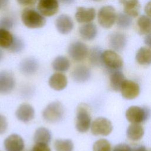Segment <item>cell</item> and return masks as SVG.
Returning a JSON list of instances; mask_svg holds the SVG:
<instances>
[{
  "instance_id": "cell-1",
  "label": "cell",
  "mask_w": 151,
  "mask_h": 151,
  "mask_svg": "<svg viewBox=\"0 0 151 151\" xmlns=\"http://www.w3.org/2000/svg\"><path fill=\"white\" fill-rule=\"evenodd\" d=\"M21 18L23 24L31 29L42 28L46 23V19L44 15L38 11L28 7L22 10Z\"/></svg>"
},
{
  "instance_id": "cell-2",
  "label": "cell",
  "mask_w": 151,
  "mask_h": 151,
  "mask_svg": "<svg viewBox=\"0 0 151 151\" xmlns=\"http://www.w3.org/2000/svg\"><path fill=\"white\" fill-rule=\"evenodd\" d=\"M91 117L88 106L84 103L79 104L77 108L76 129L80 133L87 132L91 127Z\"/></svg>"
},
{
  "instance_id": "cell-3",
  "label": "cell",
  "mask_w": 151,
  "mask_h": 151,
  "mask_svg": "<svg viewBox=\"0 0 151 151\" xmlns=\"http://www.w3.org/2000/svg\"><path fill=\"white\" fill-rule=\"evenodd\" d=\"M64 114V108L63 104L55 101L49 103L42 111L43 119L48 123H56L60 121Z\"/></svg>"
},
{
  "instance_id": "cell-4",
  "label": "cell",
  "mask_w": 151,
  "mask_h": 151,
  "mask_svg": "<svg viewBox=\"0 0 151 151\" xmlns=\"http://www.w3.org/2000/svg\"><path fill=\"white\" fill-rule=\"evenodd\" d=\"M151 116V110L147 107L132 106L125 113L126 119L131 123H140L146 121Z\"/></svg>"
},
{
  "instance_id": "cell-5",
  "label": "cell",
  "mask_w": 151,
  "mask_h": 151,
  "mask_svg": "<svg viewBox=\"0 0 151 151\" xmlns=\"http://www.w3.org/2000/svg\"><path fill=\"white\" fill-rule=\"evenodd\" d=\"M117 14L114 8L111 5L102 6L97 14V20L100 25L105 28H111L116 21Z\"/></svg>"
},
{
  "instance_id": "cell-6",
  "label": "cell",
  "mask_w": 151,
  "mask_h": 151,
  "mask_svg": "<svg viewBox=\"0 0 151 151\" xmlns=\"http://www.w3.org/2000/svg\"><path fill=\"white\" fill-rule=\"evenodd\" d=\"M102 65H104L110 71L120 70L123 65L122 58L113 50H105L102 53Z\"/></svg>"
},
{
  "instance_id": "cell-7",
  "label": "cell",
  "mask_w": 151,
  "mask_h": 151,
  "mask_svg": "<svg viewBox=\"0 0 151 151\" xmlns=\"http://www.w3.org/2000/svg\"><path fill=\"white\" fill-rule=\"evenodd\" d=\"M91 132L94 136H108L113 130L110 120L106 117H99L95 119L91 124Z\"/></svg>"
},
{
  "instance_id": "cell-8",
  "label": "cell",
  "mask_w": 151,
  "mask_h": 151,
  "mask_svg": "<svg viewBox=\"0 0 151 151\" xmlns=\"http://www.w3.org/2000/svg\"><path fill=\"white\" fill-rule=\"evenodd\" d=\"M67 52L73 60L80 62L86 59L89 52L86 44L80 41H75L68 45Z\"/></svg>"
},
{
  "instance_id": "cell-9",
  "label": "cell",
  "mask_w": 151,
  "mask_h": 151,
  "mask_svg": "<svg viewBox=\"0 0 151 151\" xmlns=\"http://www.w3.org/2000/svg\"><path fill=\"white\" fill-rule=\"evenodd\" d=\"M15 86V80L12 73L9 71L0 72V94L10 93Z\"/></svg>"
},
{
  "instance_id": "cell-10",
  "label": "cell",
  "mask_w": 151,
  "mask_h": 151,
  "mask_svg": "<svg viewBox=\"0 0 151 151\" xmlns=\"http://www.w3.org/2000/svg\"><path fill=\"white\" fill-rule=\"evenodd\" d=\"M120 91L123 98L127 100H132L139 96L140 87L136 82L126 79L121 86Z\"/></svg>"
},
{
  "instance_id": "cell-11",
  "label": "cell",
  "mask_w": 151,
  "mask_h": 151,
  "mask_svg": "<svg viewBox=\"0 0 151 151\" xmlns=\"http://www.w3.org/2000/svg\"><path fill=\"white\" fill-rule=\"evenodd\" d=\"M37 9L44 17L53 16L58 11V0H38Z\"/></svg>"
},
{
  "instance_id": "cell-12",
  "label": "cell",
  "mask_w": 151,
  "mask_h": 151,
  "mask_svg": "<svg viewBox=\"0 0 151 151\" xmlns=\"http://www.w3.org/2000/svg\"><path fill=\"white\" fill-rule=\"evenodd\" d=\"M55 25L59 33L65 35L71 32L74 28V22L69 15L63 14L57 17Z\"/></svg>"
},
{
  "instance_id": "cell-13",
  "label": "cell",
  "mask_w": 151,
  "mask_h": 151,
  "mask_svg": "<svg viewBox=\"0 0 151 151\" xmlns=\"http://www.w3.org/2000/svg\"><path fill=\"white\" fill-rule=\"evenodd\" d=\"M4 147L6 151H23L24 142L18 134H11L4 140Z\"/></svg>"
},
{
  "instance_id": "cell-14",
  "label": "cell",
  "mask_w": 151,
  "mask_h": 151,
  "mask_svg": "<svg viewBox=\"0 0 151 151\" xmlns=\"http://www.w3.org/2000/svg\"><path fill=\"white\" fill-rule=\"evenodd\" d=\"M96 17V10L94 8L79 6L75 13V18L78 23L86 24L93 21Z\"/></svg>"
},
{
  "instance_id": "cell-15",
  "label": "cell",
  "mask_w": 151,
  "mask_h": 151,
  "mask_svg": "<svg viewBox=\"0 0 151 151\" xmlns=\"http://www.w3.org/2000/svg\"><path fill=\"white\" fill-rule=\"evenodd\" d=\"M38 68V61L34 57H27L23 59L19 65L20 72L25 76H30L35 74Z\"/></svg>"
},
{
  "instance_id": "cell-16",
  "label": "cell",
  "mask_w": 151,
  "mask_h": 151,
  "mask_svg": "<svg viewBox=\"0 0 151 151\" xmlns=\"http://www.w3.org/2000/svg\"><path fill=\"white\" fill-rule=\"evenodd\" d=\"M35 115V111L32 106L27 103L21 104L15 111V116L19 121L27 123L31 121Z\"/></svg>"
},
{
  "instance_id": "cell-17",
  "label": "cell",
  "mask_w": 151,
  "mask_h": 151,
  "mask_svg": "<svg viewBox=\"0 0 151 151\" xmlns=\"http://www.w3.org/2000/svg\"><path fill=\"white\" fill-rule=\"evenodd\" d=\"M109 43L110 47L115 51L120 52L126 45V36L122 32H113L109 36Z\"/></svg>"
},
{
  "instance_id": "cell-18",
  "label": "cell",
  "mask_w": 151,
  "mask_h": 151,
  "mask_svg": "<svg viewBox=\"0 0 151 151\" xmlns=\"http://www.w3.org/2000/svg\"><path fill=\"white\" fill-rule=\"evenodd\" d=\"M71 76L74 81L83 83L90 79L91 77V71L90 68L86 65H78L73 69Z\"/></svg>"
},
{
  "instance_id": "cell-19",
  "label": "cell",
  "mask_w": 151,
  "mask_h": 151,
  "mask_svg": "<svg viewBox=\"0 0 151 151\" xmlns=\"http://www.w3.org/2000/svg\"><path fill=\"white\" fill-rule=\"evenodd\" d=\"M67 78L65 75L60 72L52 74L48 79L50 87L56 91L64 90L67 87Z\"/></svg>"
},
{
  "instance_id": "cell-20",
  "label": "cell",
  "mask_w": 151,
  "mask_h": 151,
  "mask_svg": "<svg viewBox=\"0 0 151 151\" xmlns=\"http://www.w3.org/2000/svg\"><path fill=\"white\" fill-rule=\"evenodd\" d=\"M123 6L124 12L131 17H136L140 11V4L139 0H119Z\"/></svg>"
},
{
  "instance_id": "cell-21",
  "label": "cell",
  "mask_w": 151,
  "mask_h": 151,
  "mask_svg": "<svg viewBox=\"0 0 151 151\" xmlns=\"http://www.w3.org/2000/svg\"><path fill=\"white\" fill-rule=\"evenodd\" d=\"M80 37L86 41L93 40L97 34L96 25L92 23H86L82 25L78 29Z\"/></svg>"
},
{
  "instance_id": "cell-22",
  "label": "cell",
  "mask_w": 151,
  "mask_h": 151,
  "mask_svg": "<svg viewBox=\"0 0 151 151\" xmlns=\"http://www.w3.org/2000/svg\"><path fill=\"white\" fill-rule=\"evenodd\" d=\"M145 133L143 127L140 123H131L126 130V136L132 141H138L141 139Z\"/></svg>"
},
{
  "instance_id": "cell-23",
  "label": "cell",
  "mask_w": 151,
  "mask_h": 151,
  "mask_svg": "<svg viewBox=\"0 0 151 151\" xmlns=\"http://www.w3.org/2000/svg\"><path fill=\"white\" fill-rule=\"evenodd\" d=\"M109 79L110 87L115 91H120L123 81L126 80L123 73L120 70L110 71Z\"/></svg>"
},
{
  "instance_id": "cell-24",
  "label": "cell",
  "mask_w": 151,
  "mask_h": 151,
  "mask_svg": "<svg viewBox=\"0 0 151 151\" xmlns=\"http://www.w3.org/2000/svg\"><path fill=\"white\" fill-rule=\"evenodd\" d=\"M136 60L141 65L147 66L151 64V48L142 47L137 51Z\"/></svg>"
},
{
  "instance_id": "cell-25",
  "label": "cell",
  "mask_w": 151,
  "mask_h": 151,
  "mask_svg": "<svg viewBox=\"0 0 151 151\" xmlns=\"http://www.w3.org/2000/svg\"><path fill=\"white\" fill-rule=\"evenodd\" d=\"M51 133L50 130L44 127L38 128L34 134V141L35 143H42L48 144L51 140Z\"/></svg>"
},
{
  "instance_id": "cell-26",
  "label": "cell",
  "mask_w": 151,
  "mask_h": 151,
  "mask_svg": "<svg viewBox=\"0 0 151 151\" xmlns=\"http://www.w3.org/2000/svg\"><path fill=\"white\" fill-rule=\"evenodd\" d=\"M51 65L54 70L61 73L67 71L69 69L70 67V63L66 57L58 55L54 59Z\"/></svg>"
},
{
  "instance_id": "cell-27",
  "label": "cell",
  "mask_w": 151,
  "mask_h": 151,
  "mask_svg": "<svg viewBox=\"0 0 151 151\" xmlns=\"http://www.w3.org/2000/svg\"><path fill=\"white\" fill-rule=\"evenodd\" d=\"M139 32L141 34L151 33V18L147 15L140 16L137 21Z\"/></svg>"
},
{
  "instance_id": "cell-28",
  "label": "cell",
  "mask_w": 151,
  "mask_h": 151,
  "mask_svg": "<svg viewBox=\"0 0 151 151\" xmlns=\"http://www.w3.org/2000/svg\"><path fill=\"white\" fill-rule=\"evenodd\" d=\"M102 49L99 47H93L88 52L89 60L91 65L100 66L102 65Z\"/></svg>"
},
{
  "instance_id": "cell-29",
  "label": "cell",
  "mask_w": 151,
  "mask_h": 151,
  "mask_svg": "<svg viewBox=\"0 0 151 151\" xmlns=\"http://www.w3.org/2000/svg\"><path fill=\"white\" fill-rule=\"evenodd\" d=\"M14 37L9 30L0 28V47L8 49L13 41Z\"/></svg>"
},
{
  "instance_id": "cell-30",
  "label": "cell",
  "mask_w": 151,
  "mask_h": 151,
  "mask_svg": "<svg viewBox=\"0 0 151 151\" xmlns=\"http://www.w3.org/2000/svg\"><path fill=\"white\" fill-rule=\"evenodd\" d=\"M55 151H73L74 144L70 139H56L54 143Z\"/></svg>"
},
{
  "instance_id": "cell-31",
  "label": "cell",
  "mask_w": 151,
  "mask_h": 151,
  "mask_svg": "<svg viewBox=\"0 0 151 151\" xmlns=\"http://www.w3.org/2000/svg\"><path fill=\"white\" fill-rule=\"evenodd\" d=\"M117 26L122 29L129 28L132 24V17L125 13H119L116 18Z\"/></svg>"
},
{
  "instance_id": "cell-32",
  "label": "cell",
  "mask_w": 151,
  "mask_h": 151,
  "mask_svg": "<svg viewBox=\"0 0 151 151\" xmlns=\"http://www.w3.org/2000/svg\"><path fill=\"white\" fill-rule=\"evenodd\" d=\"M93 151H111V144L107 140L100 139L94 143Z\"/></svg>"
},
{
  "instance_id": "cell-33",
  "label": "cell",
  "mask_w": 151,
  "mask_h": 151,
  "mask_svg": "<svg viewBox=\"0 0 151 151\" xmlns=\"http://www.w3.org/2000/svg\"><path fill=\"white\" fill-rule=\"evenodd\" d=\"M25 47L24 42L20 38L14 35L13 41L8 48V50L14 53H18L21 52Z\"/></svg>"
},
{
  "instance_id": "cell-34",
  "label": "cell",
  "mask_w": 151,
  "mask_h": 151,
  "mask_svg": "<svg viewBox=\"0 0 151 151\" xmlns=\"http://www.w3.org/2000/svg\"><path fill=\"white\" fill-rule=\"evenodd\" d=\"M14 24V19L10 17H4L0 19V28L9 30L13 28Z\"/></svg>"
},
{
  "instance_id": "cell-35",
  "label": "cell",
  "mask_w": 151,
  "mask_h": 151,
  "mask_svg": "<svg viewBox=\"0 0 151 151\" xmlns=\"http://www.w3.org/2000/svg\"><path fill=\"white\" fill-rule=\"evenodd\" d=\"M32 151H51L48 144L37 143L34 145Z\"/></svg>"
},
{
  "instance_id": "cell-36",
  "label": "cell",
  "mask_w": 151,
  "mask_h": 151,
  "mask_svg": "<svg viewBox=\"0 0 151 151\" xmlns=\"http://www.w3.org/2000/svg\"><path fill=\"white\" fill-rule=\"evenodd\" d=\"M8 128V122L6 118L0 114V134H2L6 131Z\"/></svg>"
},
{
  "instance_id": "cell-37",
  "label": "cell",
  "mask_w": 151,
  "mask_h": 151,
  "mask_svg": "<svg viewBox=\"0 0 151 151\" xmlns=\"http://www.w3.org/2000/svg\"><path fill=\"white\" fill-rule=\"evenodd\" d=\"M112 151H133L132 148L126 143H119L116 145Z\"/></svg>"
},
{
  "instance_id": "cell-38",
  "label": "cell",
  "mask_w": 151,
  "mask_h": 151,
  "mask_svg": "<svg viewBox=\"0 0 151 151\" xmlns=\"http://www.w3.org/2000/svg\"><path fill=\"white\" fill-rule=\"evenodd\" d=\"M17 2L23 6H32L37 3L38 0H17Z\"/></svg>"
},
{
  "instance_id": "cell-39",
  "label": "cell",
  "mask_w": 151,
  "mask_h": 151,
  "mask_svg": "<svg viewBox=\"0 0 151 151\" xmlns=\"http://www.w3.org/2000/svg\"><path fill=\"white\" fill-rule=\"evenodd\" d=\"M144 9L146 15L151 18V0L146 4Z\"/></svg>"
},
{
  "instance_id": "cell-40",
  "label": "cell",
  "mask_w": 151,
  "mask_h": 151,
  "mask_svg": "<svg viewBox=\"0 0 151 151\" xmlns=\"http://www.w3.org/2000/svg\"><path fill=\"white\" fill-rule=\"evenodd\" d=\"M145 44L150 48H151V33L146 35L144 39Z\"/></svg>"
},
{
  "instance_id": "cell-41",
  "label": "cell",
  "mask_w": 151,
  "mask_h": 151,
  "mask_svg": "<svg viewBox=\"0 0 151 151\" xmlns=\"http://www.w3.org/2000/svg\"><path fill=\"white\" fill-rule=\"evenodd\" d=\"M134 151H151V148L147 147L145 146H140L136 148Z\"/></svg>"
},
{
  "instance_id": "cell-42",
  "label": "cell",
  "mask_w": 151,
  "mask_h": 151,
  "mask_svg": "<svg viewBox=\"0 0 151 151\" xmlns=\"http://www.w3.org/2000/svg\"><path fill=\"white\" fill-rule=\"evenodd\" d=\"M9 0H0V9L5 8L9 4Z\"/></svg>"
},
{
  "instance_id": "cell-43",
  "label": "cell",
  "mask_w": 151,
  "mask_h": 151,
  "mask_svg": "<svg viewBox=\"0 0 151 151\" xmlns=\"http://www.w3.org/2000/svg\"><path fill=\"white\" fill-rule=\"evenodd\" d=\"M63 4L65 5H70L75 2L76 0H60Z\"/></svg>"
},
{
  "instance_id": "cell-44",
  "label": "cell",
  "mask_w": 151,
  "mask_h": 151,
  "mask_svg": "<svg viewBox=\"0 0 151 151\" xmlns=\"http://www.w3.org/2000/svg\"><path fill=\"white\" fill-rule=\"evenodd\" d=\"M92 1H100L101 0H92Z\"/></svg>"
}]
</instances>
